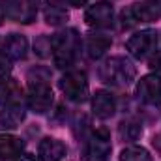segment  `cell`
<instances>
[{
  "label": "cell",
  "instance_id": "9",
  "mask_svg": "<svg viewBox=\"0 0 161 161\" xmlns=\"http://www.w3.org/2000/svg\"><path fill=\"white\" fill-rule=\"evenodd\" d=\"M137 97L141 101H144L146 105H161V75L152 73V75H144L137 84Z\"/></svg>",
  "mask_w": 161,
  "mask_h": 161
},
{
  "label": "cell",
  "instance_id": "20",
  "mask_svg": "<svg viewBox=\"0 0 161 161\" xmlns=\"http://www.w3.org/2000/svg\"><path fill=\"white\" fill-rule=\"evenodd\" d=\"M120 161H152V156L142 146H127L120 152Z\"/></svg>",
  "mask_w": 161,
  "mask_h": 161
},
{
  "label": "cell",
  "instance_id": "14",
  "mask_svg": "<svg viewBox=\"0 0 161 161\" xmlns=\"http://www.w3.org/2000/svg\"><path fill=\"white\" fill-rule=\"evenodd\" d=\"M25 150V141L15 135H0V159H15Z\"/></svg>",
  "mask_w": 161,
  "mask_h": 161
},
{
  "label": "cell",
  "instance_id": "8",
  "mask_svg": "<svg viewBox=\"0 0 161 161\" xmlns=\"http://www.w3.org/2000/svg\"><path fill=\"white\" fill-rule=\"evenodd\" d=\"M159 15H161V11L156 8V4L144 2V4H133V6H129L127 9H124L122 21H124V26H135V25H139V23L156 21Z\"/></svg>",
  "mask_w": 161,
  "mask_h": 161
},
{
  "label": "cell",
  "instance_id": "15",
  "mask_svg": "<svg viewBox=\"0 0 161 161\" xmlns=\"http://www.w3.org/2000/svg\"><path fill=\"white\" fill-rule=\"evenodd\" d=\"M26 51H28V40L21 34H9L6 41H4V51L11 60H21L26 56Z\"/></svg>",
  "mask_w": 161,
  "mask_h": 161
},
{
  "label": "cell",
  "instance_id": "26",
  "mask_svg": "<svg viewBox=\"0 0 161 161\" xmlns=\"http://www.w3.org/2000/svg\"><path fill=\"white\" fill-rule=\"evenodd\" d=\"M146 2H150V4H158V2H161V0H146Z\"/></svg>",
  "mask_w": 161,
  "mask_h": 161
},
{
  "label": "cell",
  "instance_id": "2",
  "mask_svg": "<svg viewBox=\"0 0 161 161\" xmlns=\"http://www.w3.org/2000/svg\"><path fill=\"white\" fill-rule=\"evenodd\" d=\"M135 75H137L135 66L124 56H111L99 66V79L105 84H111L116 88L131 84Z\"/></svg>",
  "mask_w": 161,
  "mask_h": 161
},
{
  "label": "cell",
  "instance_id": "21",
  "mask_svg": "<svg viewBox=\"0 0 161 161\" xmlns=\"http://www.w3.org/2000/svg\"><path fill=\"white\" fill-rule=\"evenodd\" d=\"M9 71H11V58L6 53H0V79L8 77Z\"/></svg>",
  "mask_w": 161,
  "mask_h": 161
},
{
  "label": "cell",
  "instance_id": "4",
  "mask_svg": "<svg viewBox=\"0 0 161 161\" xmlns=\"http://www.w3.org/2000/svg\"><path fill=\"white\" fill-rule=\"evenodd\" d=\"M47 75L45 77H30L28 82V96H26V101H28V107L34 111V113H47L51 107H53V101H54V94L47 82Z\"/></svg>",
  "mask_w": 161,
  "mask_h": 161
},
{
  "label": "cell",
  "instance_id": "24",
  "mask_svg": "<svg viewBox=\"0 0 161 161\" xmlns=\"http://www.w3.org/2000/svg\"><path fill=\"white\" fill-rule=\"evenodd\" d=\"M69 6H73V8H80V6H84L88 0H66Z\"/></svg>",
  "mask_w": 161,
  "mask_h": 161
},
{
  "label": "cell",
  "instance_id": "10",
  "mask_svg": "<svg viewBox=\"0 0 161 161\" xmlns=\"http://www.w3.org/2000/svg\"><path fill=\"white\" fill-rule=\"evenodd\" d=\"M113 19H114V11L109 2H96L84 13V21L92 28H107L113 25Z\"/></svg>",
  "mask_w": 161,
  "mask_h": 161
},
{
  "label": "cell",
  "instance_id": "16",
  "mask_svg": "<svg viewBox=\"0 0 161 161\" xmlns=\"http://www.w3.org/2000/svg\"><path fill=\"white\" fill-rule=\"evenodd\" d=\"M25 120V107L23 105H8L0 111V129H15Z\"/></svg>",
  "mask_w": 161,
  "mask_h": 161
},
{
  "label": "cell",
  "instance_id": "19",
  "mask_svg": "<svg viewBox=\"0 0 161 161\" xmlns=\"http://www.w3.org/2000/svg\"><path fill=\"white\" fill-rule=\"evenodd\" d=\"M118 133H120V139L125 142H135L141 139L142 135V124L135 118H127L120 124L118 127Z\"/></svg>",
  "mask_w": 161,
  "mask_h": 161
},
{
  "label": "cell",
  "instance_id": "5",
  "mask_svg": "<svg viewBox=\"0 0 161 161\" xmlns=\"http://www.w3.org/2000/svg\"><path fill=\"white\" fill-rule=\"evenodd\" d=\"M40 11V0H4V13L8 19L30 25L36 21Z\"/></svg>",
  "mask_w": 161,
  "mask_h": 161
},
{
  "label": "cell",
  "instance_id": "22",
  "mask_svg": "<svg viewBox=\"0 0 161 161\" xmlns=\"http://www.w3.org/2000/svg\"><path fill=\"white\" fill-rule=\"evenodd\" d=\"M148 66H150L154 71H161V51H159V53H154V54L150 56Z\"/></svg>",
  "mask_w": 161,
  "mask_h": 161
},
{
  "label": "cell",
  "instance_id": "12",
  "mask_svg": "<svg viewBox=\"0 0 161 161\" xmlns=\"http://www.w3.org/2000/svg\"><path fill=\"white\" fill-rule=\"evenodd\" d=\"M23 99V88L19 86V82L11 77H4L0 79V105L8 107V105H21Z\"/></svg>",
  "mask_w": 161,
  "mask_h": 161
},
{
  "label": "cell",
  "instance_id": "25",
  "mask_svg": "<svg viewBox=\"0 0 161 161\" xmlns=\"http://www.w3.org/2000/svg\"><path fill=\"white\" fill-rule=\"evenodd\" d=\"M4 15H6V13H4V6L0 4V23H2V19H4Z\"/></svg>",
  "mask_w": 161,
  "mask_h": 161
},
{
  "label": "cell",
  "instance_id": "13",
  "mask_svg": "<svg viewBox=\"0 0 161 161\" xmlns=\"http://www.w3.org/2000/svg\"><path fill=\"white\" fill-rule=\"evenodd\" d=\"M40 159L41 161H62L66 158V144L60 139L45 137L40 142Z\"/></svg>",
  "mask_w": 161,
  "mask_h": 161
},
{
  "label": "cell",
  "instance_id": "11",
  "mask_svg": "<svg viewBox=\"0 0 161 161\" xmlns=\"http://www.w3.org/2000/svg\"><path fill=\"white\" fill-rule=\"evenodd\" d=\"M92 111L97 118L107 120L116 113V99L107 90H97L92 97Z\"/></svg>",
  "mask_w": 161,
  "mask_h": 161
},
{
  "label": "cell",
  "instance_id": "7",
  "mask_svg": "<svg viewBox=\"0 0 161 161\" xmlns=\"http://www.w3.org/2000/svg\"><path fill=\"white\" fill-rule=\"evenodd\" d=\"M60 90L64 92V96L69 101L82 103L88 99L90 88H88V79L82 71H68L62 79H60Z\"/></svg>",
  "mask_w": 161,
  "mask_h": 161
},
{
  "label": "cell",
  "instance_id": "3",
  "mask_svg": "<svg viewBox=\"0 0 161 161\" xmlns=\"http://www.w3.org/2000/svg\"><path fill=\"white\" fill-rule=\"evenodd\" d=\"M111 150V135L105 127H99L86 137L82 146V161H107Z\"/></svg>",
  "mask_w": 161,
  "mask_h": 161
},
{
  "label": "cell",
  "instance_id": "1",
  "mask_svg": "<svg viewBox=\"0 0 161 161\" xmlns=\"http://www.w3.org/2000/svg\"><path fill=\"white\" fill-rule=\"evenodd\" d=\"M80 51V36L75 28H66L51 38V53L54 66L68 69L75 64Z\"/></svg>",
  "mask_w": 161,
  "mask_h": 161
},
{
  "label": "cell",
  "instance_id": "23",
  "mask_svg": "<svg viewBox=\"0 0 161 161\" xmlns=\"http://www.w3.org/2000/svg\"><path fill=\"white\" fill-rule=\"evenodd\" d=\"M13 161H38V158L34 154H21V156H17Z\"/></svg>",
  "mask_w": 161,
  "mask_h": 161
},
{
  "label": "cell",
  "instance_id": "18",
  "mask_svg": "<svg viewBox=\"0 0 161 161\" xmlns=\"http://www.w3.org/2000/svg\"><path fill=\"white\" fill-rule=\"evenodd\" d=\"M66 0H47L45 2V21L49 25H62L68 21L69 13L66 9Z\"/></svg>",
  "mask_w": 161,
  "mask_h": 161
},
{
  "label": "cell",
  "instance_id": "6",
  "mask_svg": "<svg viewBox=\"0 0 161 161\" xmlns=\"http://www.w3.org/2000/svg\"><path fill=\"white\" fill-rule=\"evenodd\" d=\"M156 47H158V32L152 28H146V30L133 34L125 43V49L137 60H144V58L152 56L156 53Z\"/></svg>",
  "mask_w": 161,
  "mask_h": 161
},
{
  "label": "cell",
  "instance_id": "17",
  "mask_svg": "<svg viewBox=\"0 0 161 161\" xmlns=\"http://www.w3.org/2000/svg\"><path fill=\"white\" fill-rule=\"evenodd\" d=\"M111 43H113L111 36H107V34H90L84 41V49L90 58H101L109 51Z\"/></svg>",
  "mask_w": 161,
  "mask_h": 161
}]
</instances>
